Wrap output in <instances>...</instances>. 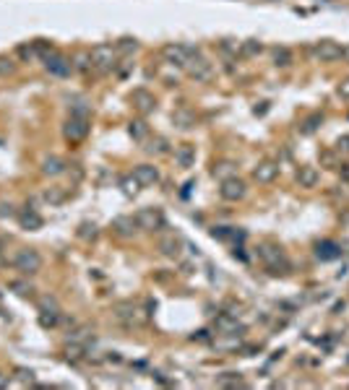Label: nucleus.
<instances>
[{
  "label": "nucleus",
  "mask_w": 349,
  "mask_h": 390,
  "mask_svg": "<svg viewBox=\"0 0 349 390\" xmlns=\"http://www.w3.org/2000/svg\"><path fill=\"white\" fill-rule=\"evenodd\" d=\"M258 258L271 273H287L289 271V260L276 245H260L258 247Z\"/></svg>",
  "instance_id": "1"
},
{
  "label": "nucleus",
  "mask_w": 349,
  "mask_h": 390,
  "mask_svg": "<svg viewBox=\"0 0 349 390\" xmlns=\"http://www.w3.org/2000/svg\"><path fill=\"white\" fill-rule=\"evenodd\" d=\"M115 320L123 323L125 328H138L146 323V312L133 302H120V305H115Z\"/></svg>",
  "instance_id": "2"
},
{
  "label": "nucleus",
  "mask_w": 349,
  "mask_h": 390,
  "mask_svg": "<svg viewBox=\"0 0 349 390\" xmlns=\"http://www.w3.org/2000/svg\"><path fill=\"white\" fill-rule=\"evenodd\" d=\"M37 307H39V323H42V328H55L60 323L63 310H60V305H57L55 296H50V294L47 296H39Z\"/></svg>",
  "instance_id": "3"
},
{
  "label": "nucleus",
  "mask_w": 349,
  "mask_h": 390,
  "mask_svg": "<svg viewBox=\"0 0 349 390\" xmlns=\"http://www.w3.org/2000/svg\"><path fill=\"white\" fill-rule=\"evenodd\" d=\"M13 268L21 273V276H34V273L42 268V258H39V252L37 250H18L16 255H13Z\"/></svg>",
  "instance_id": "4"
},
{
  "label": "nucleus",
  "mask_w": 349,
  "mask_h": 390,
  "mask_svg": "<svg viewBox=\"0 0 349 390\" xmlns=\"http://www.w3.org/2000/svg\"><path fill=\"white\" fill-rule=\"evenodd\" d=\"M162 55H164V60H167L169 65L185 68L190 57L198 55V47H190V44H174V42H169V44H164Z\"/></svg>",
  "instance_id": "5"
},
{
  "label": "nucleus",
  "mask_w": 349,
  "mask_h": 390,
  "mask_svg": "<svg viewBox=\"0 0 349 390\" xmlns=\"http://www.w3.org/2000/svg\"><path fill=\"white\" fill-rule=\"evenodd\" d=\"M185 71H188V76H190L193 81H198V83H206V81L214 78V68H211V63L203 60V57H198V55L188 60Z\"/></svg>",
  "instance_id": "6"
},
{
  "label": "nucleus",
  "mask_w": 349,
  "mask_h": 390,
  "mask_svg": "<svg viewBox=\"0 0 349 390\" xmlns=\"http://www.w3.org/2000/svg\"><path fill=\"white\" fill-rule=\"evenodd\" d=\"M133 219H136L138 229H143V232H157V229L164 226V216H162L159 208H141Z\"/></svg>",
  "instance_id": "7"
},
{
  "label": "nucleus",
  "mask_w": 349,
  "mask_h": 390,
  "mask_svg": "<svg viewBox=\"0 0 349 390\" xmlns=\"http://www.w3.org/2000/svg\"><path fill=\"white\" fill-rule=\"evenodd\" d=\"M63 135L68 138L71 143H78L89 135V120L86 117H68L63 125Z\"/></svg>",
  "instance_id": "8"
},
{
  "label": "nucleus",
  "mask_w": 349,
  "mask_h": 390,
  "mask_svg": "<svg viewBox=\"0 0 349 390\" xmlns=\"http://www.w3.org/2000/svg\"><path fill=\"white\" fill-rule=\"evenodd\" d=\"M42 60H45V68H47V71H50L52 76H57V78L71 76V71H73V63H71L68 57L57 55V52H50V55H45Z\"/></svg>",
  "instance_id": "9"
},
{
  "label": "nucleus",
  "mask_w": 349,
  "mask_h": 390,
  "mask_svg": "<svg viewBox=\"0 0 349 390\" xmlns=\"http://www.w3.org/2000/svg\"><path fill=\"white\" fill-rule=\"evenodd\" d=\"M341 50H344V47H339L336 42H331V39H321L315 47H313V55H315L321 63H331V60H339V57H341Z\"/></svg>",
  "instance_id": "10"
},
{
  "label": "nucleus",
  "mask_w": 349,
  "mask_h": 390,
  "mask_svg": "<svg viewBox=\"0 0 349 390\" xmlns=\"http://www.w3.org/2000/svg\"><path fill=\"white\" fill-rule=\"evenodd\" d=\"M92 63L99 68V71H110L115 65V50L112 44H99V47L92 50Z\"/></svg>",
  "instance_id": "11"
},
{
  "label": "nucleus",
  "mask_w": 349,
  "mask_h": 390,
  "mask_svg": "<svg viewBox=\"0 0 349 390\" xmlns=\"http://www.w3.org/2000/svg\"><path fill=\"white\" fill-rule=\"evenodd\" d=\"M219 195H222L224 200H240V198H245V182L240 179V177H229V179H222Z\"/></svg>",
  "instance_id": "12"
},
{
  "label": "nucleus",
  "mask_w": 349,
  "mask_h": 390,
  "mask_svg": "<svg viewBox=\"0 0 349 390\" xmlns=\"http://www.w3.org/2000/svg\"><path fill=\"white\" fill-rule=\"evenodd\" d=\"M133 177L141 182V188H151V185H157V182H159V169L151 167V164H138Z\"/></svg>",
  "instance_id": "13"
},
{
  "label": "nucleus",
  "mask_w": 349,
  "mask_h": 390,
  "mask_svg": "<svg viewBox=\"0 0 349 390\" xmlns=\"http://www.w3.org/2000/svg\"><path fill=\"white\" fill-rule=\"evenodd\" d=\"M159 250H162V255H167V258H180L183 255V239L174 237V234H167V237L159 239Z\"/></svg>",
  "instance_id": "14"
},
{
  "label": "nucleus",
  "mask_w": 349,
  "mask_h": 390,
  "mask_svg": "<svg viewBox=\"0 0 349 390\" xmlns=\"http://www.w3.org/2000/svg\"><path fill=\"white\" fill-rule=\"evenodd\" d=\"M279 174V164H274V162H264V164H258L255 169H253V177L258 179V182H274V177Z\"/></svg>",
  "instance_id": "15"
},
{
  "label": "nucleus",
  "mask_w": 349,
  "mask_h": 390,
  "mask_svg": "<svg viewBox=\"0 0 349 390\" xmlns=\"http://www.w3.org/2000/svg\"><path fill=\"white\" fill-rule=\"evenodd\" d=\"M174 162H178V167H183V169L193 167V162H195V146H190V143L178 146V151H174Z\"/></svg>",
  "instance_id": "16"
},
{
  "label": "nucleus",
  "mask_w": 349,
  "mask_h": 390,
  "mask_svg": "<svg viewBox=\"0 0 349 390\" xmlns=\"http://www.w3.org/2000/svg\"><path fill=\"white\" fill-rule=\"evenodd\" d=\"M18 221H21V226H24V229H29V232H37V229L42 226V216L32 208V205H26V208L18 214Z\"/></svg>",
  "instance_id": "17"
},
{
  "label": "nucleus",
  "mask_w": 349,
  "mask_h": 390,
  "mask_svg": "<svg viewBox=\"0 0 349 390\" xmlns=\"http://www.w3.org/2000/svg\"><path fill=\"white\" fill-rule=\"evenodd\" d=\"M112 229H115V234H120V237H133L138 224H136V219H130V216H120V219L112 221Z\"/></svg>",
  "instance_id": "18"
},
{
  "label": "nucleus",
  "mask_w": 349,
  "mask_h": 390,
  "mask_svg": "<svg viewBox=\"0 0 349 390\" xmlns=\"http://www.w3.org/2000/svg\"><path fill=\"white\" fill-rule=\"evenodd\" d=\"M315 252H318L321 260H334V258L341 255V247H339L336 242H331V239H323V242H318Z\"/></svg>",
  "instance_id": "19"
},
{
  "label": "nucleus",
  "mask_w": 349,
  "mask_h": 390,
  "mask_svg": "<svg viewBox=\"0 0 349 390\" xmlns=\"http://www.w3.org/2000/svg\"><path fill=\"white\" fill-rule=\"evenodd\" d=\"M318 179H321V174H318L315 167H300V172H297V182H300V188H315V185H318Z\"/></svg>",
  "instance_id": "20"
},
{
  "label": "nucleus",
  "mask_w": 349,
  "mask_h": 390,
  "mask_svg": "<svg viewBox=\"0 0 349 390\" xmlns=\"http://www.w3.org/2000/svg\"><path fill=\"white\" fill-rule=\"evenodd\" d=\"M133 104L141 112H149V109H154V97H151L149 91H143V88H136L133 91Z\"/></svg>",
  "instance_id": "21"
},
{
  "label": "nucleus",
  "mask_w": 349,
  "mask_h": 390,
  "mask_svg": "<svg viewBox=\"0 0 349 390\" xmlns=\"http://www.w3.org/2000/svg\"><path fill=\"white\" fill-rule=\"evenodd\" d=\"M42 172L50 174V177L63 174V172H65V162H63V159H57V156H47L45 162H42Z\"/></svg>",
  "instance_id": "22"
},
{
  "label": "nucleus",
  "mask_w": 349,
  "mask_h": 390,
  "mask_svg": "<svg viewBox=\"0 0 349 390\" xmlns=\"http://www.w3.org/2000/svg\"><path fill=\"white\" fill-rule=\"evenodd\" d=\"M65 198H68V193H65L63 188H47L45 193H42V200L50 203V205H60Z\"/></svg>",
  "instance_id": "23"
},
{
  "label": "nucleus",
  "mask_w": 349,
  "mask_h": 390,
  "mask_svg": "<svg viewBox=\"0 0 349 390\" xmlns=\"http://www.w3.org/2000/svg\"><path fill=\"white\" fill-rule=\"evenodd\" d=\"M89 114H92V104H89V102L76 99V102L71 104V117H86V120H89Z\"/></svg>",
  "instance_id": "24"
},
{
  "label": "nucleus",
  "mask_w": 349,
  "mask_h": 390,
  "mask_svg": "<svg viewBox=\"0 0 349 390\" xmlns=\"http://www.w3.org/2000/svg\"><path fill=\"white\" fill-rule=\"evenodd\" d=\"M172 120H174V125H178V128H183V130H188V128L195 123V117H193V114H190L188 109H178V112L172 114Z\"/></svg>",
  "instance_id": "25"
},
{
  "label": "nucleus",
  "mask_w": 349,
  "mask_h": 390,
  "mask_svg": "<svg viewBox=\"0 0 349 390\" xmlns=\"http://www.w3.org/2000/svg\"><path fill=\"white\" fill-rule=\"evenodd\" d=\"M216 385H222V387H237V385H243V380H240L237 372H224L216 377Z\"/></svg>",
  "instance_id": "26"
},
{
  "label": "nucleus",
  "mask_w": 349,
  "mask_h": 390,
  "mask_svg": "<svg viewBox=\"0 0 349 390\" xmlns=\"http://www.w3.org/2000/svg\"><path fill=\"white\" fill-rule=\"evenodd\" d=\"M274 63H276L279 68H287V65L292 63V52H289L287 47H276V50H274Z\"/></svg>",
  "instance_id": "27"
},
{
  "label": "nucleus",
  "mask_w": 349,
  "mask_h": 390,
  "mask_svg": "<svg viewBox=\"0 0 349 390\" xmlns=\"http://www.w3.org/2000/svg\"><path fill=\"white\" fill-rule=\"evenodd\" d=\"M89 338H92V331L89 328H78V331H73V333H68V343H89Z\"/></svg>",
  "instance_id": "28"
},
{
  "label": "nucleus",
  "mask_w": 349,
  "mask_h": 390,
  "mask_svg": "<svg viewBox=\"0 0 349 390\" xmlns=\"http://www.w3.org/2000/svg\"><path fill=\"white\" fill-rule=\"evenodd\" d=\"M16 55H18L21 60H26V63H32V60L39 57V55H37V47H34V42H32V44H21V47L16 50Z\"/></svg>",
  "instance_id": "29"
},
{
  "label": "nucleus",
  "mask_w": 349,
  "mask_h": 390,
  "mask_svg": "<svg viewBox=\"0 0 349 390\" xmlns=\"http://www.w3.org/2000/svg\"><path fill=\"white\" fill-rule=\"evenodd\" d=\"M211 234H214L216 239H235V237H237V239H243V234H237L235 229H229V226H216Z\"/></svg>",
  "instance_id": "30"
},
{
  "label": "nucleus",
  "mask_w": 349,
  "mask_h": 390,
  "mask_svg": "<svg viewBox=\"0 0 349 390\" xmlns=\"http://www.w3.org/2000/svg\"><path fill=\"white\" fill-rule=\"evenodd\" d=\"M214 177H219V179H229V177H235V167H232L229 162L216 164V167H214Z\"/></svg>",
  "instance_id": "31"
},
{
  "label": "nucleus",
  "mask_w": 349,
  "mask_h": 390,
  "mask_svg": "<svg viewBox=\"0 0 349 390\" xmlns=\"http://www.w3.org/2000/svg\"><path fill=\"white\" fill-rule=\"evenodd\" d=\"M260 50H264V44H260L258 39H248V42H243V47H240L243 55H258Z\"/></svg>",
  "instance_id": "32"
},
{
  "label": "nucleus",
  "mask_w": 349,
  "mask_h": 390,
  "mask_svg": "<svg viewBox=\"0 0 349 390\" xmlns=\"http://www.w3.org/2000/svg\"><path fill=\"white\" fill-rule=\"evenodd\" d=\"M92 55H78L76 57V63H73V68H76V71H81V73H86V71H92Z\"/></svg>",
  "instance_id": "33"
},
{
  "label": "nucleus",
  "mask_w": 349,
  "mask_h": 390,
  "mask_svg": "<svg viewBox=\"0 0 349 390\" xmlns=\"http://www.w3.org/2000/svg\"><path fill=\"white\" fill-rule=\"evenodd\" d=\"M11 289H13L16 294H21V296H32V294H34L32 284H26V281H11Z\"/></svg>",
  "instance_id": "34"
},
{
  "label": "nucleus",
  "mask_w": 349,
  "mask_h": 390,
  "mask_svg": "<svg viewBox=\"0 0 349 390\" xmlns=\"http://www.w3.org/2000/svg\"><path fill=\"white\" fill-rule=\"evenodd\" d=\"M78 237L81 239H94L97 237V224H81L78 226Z\"/></svg>",
  "instance_id": "35"
},
{
  "label": "nucleus",
  "mask_w": 349,
  "mask_h": 390,
  "mask_svg": "<svg viewBox=\"0 0 349 390\" xmlns=\"http://www.w3.org/2000/svg\"><path fill=\"white\" fill-rule=\"evenodd\" d=\"M138 188H141V182H138L136 177H125V179H123V190H125V195L138 193Z\"/></svg>",
  "instance_id": "36"
},
{
  "label": "nucleus",
  "mask_w": 349,
  "mask_h": 390,
  "mask_svg": "<svg viewBox=\"0 0 349 390\" xmlns=\"http://www.w3.org/2000/svg\"><path fill=\"white\" fill-rule=\"evenodd\" d=\"M130 135H133L136 141H141L146 135V123H133V125H130Z\"/></svg>",
  "instance_id": "37"
},
{
  "label": "nucleus",
  "mask_w": 349,
  "mask_h": 390,
  "mask_svg": "<svg viewBox=\"0 0 349 390\" xmlns=\"http://www.w3.org/2000/svg\"><path fill=\"white\" fill-rule=\"evenodd\" d=\"M11 216H16L13 203H0V219H11Z\"/></svg>",
  "instance_id": "38"
},
{
  "label": "nucleus",
  "mask_w": 349,
  "mask_h": 390,
  "mask_svg": "<svg viewBox=\"0 0 349 390\" xmlns=\"http://www.w3.org/2000/svg\"><path fill=\"white\" fill-rule=\"evenodd\" d=\"M323 117H321V114H315V117H310L308 123H305V128H302V133H313L315 128H318V123H321Z\"/></svg>",
  "instance_id": "39"
},
{
  "label": "nucleus",
  "mask_w": 349,
  "mask_h": 390,
  "mask_svg": "<svg viewBox=\"0 0 349 390\" xmlns=\"http://www.w3.org/2000/svg\"><path fill=\"white\" fill-rule=\"evenodd\" d=\"M146 148H149L151 154H154V151H157V154H164V151H167V143L159 138V141H151V146H146Z\"/></svg>",
  "instance_id": "40"
},
{
  "label": "nucleus",
  "mask_w": 349,
  "mask_h": 390,
  "mask_svg": "<svg viewBox=\"0 0 349 390\" xmlns=\"http://www.w3.org/2000/svg\"><path fill=\"white\" fill-rule=\"evenodd\" d=\"M240 47H243V44H240V42L235 44L232 39H224V42H222V50H224V52H240Z\"/></svg>",
  "instance_id": "41"
},
{
  "label": "nucleus",
  "mask_w": 349,
  "mask_h": 390,
  "mask_svg": "<svg viewBox=\"0 0 349 390\" xmlns=\"http://www.w3.org/2000/svg\"><path fill=\"white\" fill-rule=\"evenodd\" d=\"M13 71V63L8 57H0V76H8Z\"/></svg>",
  "instance_id": "42"
},
{
  "label": "nucleus",
  "mask_w": 349,
  "mask_h": 390,
  "mask_svg": "<svg viewBox=\"0 0 349 390\" xmlns=\"http://www.w3.org/2000/svg\"><path fill=\"white\" fill-rule=\"evenodd\" d=\"M120 50H123V52H130V50H136V42H130V39H123V42H120Z\"/></svg>",
  "instance_id": "43"
},
{
  "label": "nucleus",
  "mask_w": 349,
  "mask_h": 390,
  "mask_svg": "<svg viewBox=\"0 0 349 390\" xmlns=\"http://www.w3.org/2000/svg\"><path fill=\"white\" fill-rule=\"evenodd\" d=\"M339 94H341V97H349V78H346V81L339 86Z\"/></svg>",
  "instance_id": "44"
},
{
  "label": "nucleus",
  "mask_w": 349,
  "mask_h": 390,
  "mask_svg": "<svg viewBox=\"0 0 349 390\" xmlns=\"http://www.w3.org/2000/svg\"><path fill=\"white\" fill-rule=\"evenodd\" d=\"M339 148H344V151H349V135H346V138H341V141H339Z\"/></svg>",
  "instance_id": "45"
},
{
  "label": "nucleus",
  "mask_w": 349,
  "mask_h": 390,
  "mask_svg": "<svg viewBox=\"0 0 349 390\" xmlns=\"http://www.w3.org/2000/svg\"><path fill=\"white\" fill-rule=\"evenodd\" d=\"M18 375H21V380H29V382H32V372H26V370H18Z\"/></svg>",
  "instance_id": "46"
},
{
  "label": "nucleus",
  "mask_w": 349,
  "mask_h": 390,
  "mask_svg": "<svg viewBox=\"0 0 349 390\" xmlns=\"http://www.w3.org/2000/svg\"><path fill=\"white\" fill-rule=\"evenodd\" d=\"M341 57H346V60H349V47H344V50H341Z\"/></svg>",
  "instance_id": "47"
},
{
  "label": "nucleus",
  "mask_w": 349,
  "mask_h": 390,
  "mask_svg": "<svg viewBox=\"0 0 349 390\" xmlns=\"http://www.w3.org/2000/svg\"><path fill=\"white\" fill-rule=\"evenodd\" d=\"M0 263H3V239H0Z\"/></svg>",
  "instance_id": "48"
},
{
  "label": "nucleus",
  "mask_w": 349,
  "mask_h": 390,
  "mask_svg": "<svg viewBox=\"0 0 349 390\" xmlns=\"http://www.w3.org/2000/svg\"><path fill=\"white\" fill-rule=\"evenodd\" d=\"M0 385H6V380H3V377H0Z\"/></svg>",
  "instance_id": "49"
}]
</instances>
